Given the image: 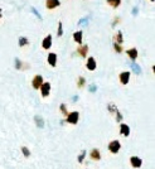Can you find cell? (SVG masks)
Masks as SVG:
<instances>
[{"label":"cell","mask_w":155,"mask_h":169,"mask_svg":"<svg viewBox=\"0 0 155 169\" xmlns=\"http://www.w3.org/2000/svg\"><path fill=\"white\" fill-rule=\"evenodd\" d=\"M67 117V122H70L72 125H76L80 120V112L78 111H72V112H68Z\"/></svg>","instance_id":"obj_1"},{"label":"cell","mask_w":155,"mask_h":169,"mask_svg":"<svg viewBox=\"0 0 155 169\" xmlns=\"http://www.w3.org/2000/svg\"><path fill=\"white\" fill-rule=\"evenodd\" d=\"M120 149H121V143H120L119 140H112V141H110V144H108V150L111 151L112 154H117Z\"/></svg>","instance_id":"obj_2"},{"label":"cell","mask_w":155,"mask_h":169,"mask_svg":"<svg viewBox=\"0 0 155 169\" xmlns=\"http://www.w3.org/2000/svg\"><path fill=\"white\" fill-rule=\"evenodd\" d=\"M39 90H40V94H42L43 97H48L49 94H50V83L49 82H43L40 84Z\"/></svg>","instance_id":"obj_3"},{"label":"cell","mask_w":155,"mask_h":169,"mask_svg":"<svg viewBox=\"0 0 155 169\" xmlns=\"http://www.w3.org/2000/svg\"><path fill=\"white\" fill-rule=\"evenodd\" d=\"M44 82L43 81V77L40 74H36L33 77V80H32V87L34 88V90H39V87H40V84Z\"/></svg>","instance_id":"obj_4"},{"label":"cell","mask_w":155,"mask_h":169,"mask_svg":"<svg viewBox=\"0 0 155 169\" xmlns=\"http://www.w3.org/2000/svg\"><path fill=\"white\" fill-rule=\"evenodd\" d=\"M130 76H131L130 71H124V72L120 73L119 80H120V82H121V84H127L129 81H130Z\"/></svg>","instance_id":"obj_5"},{"label":"cell","mask_w":155,"mask_h":169,"mask_svg":"<svg viewBox=\"0 0 155 169\" xmlns=\"http://www.w3.org/2000/svg\"><path fill=\"white\" fill-rule=\"evenodd\" d=\"M52 39H53V37H52V34H48V36H46L44 38H43V40H42V48L43 49H50V47H52Z\"/></svg>","instance_id":"obj_6"},{"label":"cell","mask_w":155,"mask_h":169,"mask_svg":"<svg viewBox=\"0 0 155 169\" xmlns=\"http://www.w3.org/2000/svg\"><path fill=\"white\" fill-rule=\"evenodd\" d=\"M86 68L88 71H95L97 68V62L93 57H88L87 58V62H86Z\"/></svg>","instance_id":"obj_7"},{"label":"cell","mask_w":155,"mask_h":169,"mask_svg":"<svg viewBox=\"0 0 155 169\" xmlns=\"http://www.w3.org/2000/svg\"><path fill=\"white\" fill-rule=\"evenodd\" d=\"M88 50H90V48H88V46L87 44H81L78 48H77V53H78V56L80 57H82V58H87V54H88Z\"/></svg>","instance_id":"obj_8"},{"label":"cell","mask_w":155,"mask_h":169,"mask_svg":"<svg viewBox=\"0 0 155 169\" xmlns=\"http://www.w3.org/2000/svg\"><path fill=\"white\" fill-rule=\"evenodd\" d=\"M59 5H61L59 0H46V8L48 10H53L56 8H58Z\"/></svg>","instance_id":"obj_9"},{"label":"cell","mask_w":155,"mask_h":169,"mask_svg":"<svg viewBox=\"0 0 155 169\" xmlns=\"http://www.w3.org/2000/svg\"><path fill=\"white\" fill-rule=\"evenodd\" d=\"M72 38H73V40L76 42L77 44H82V40H83V32L82 30H76L73 34H72Z\"/></svg>","instance_id":"obj_10"},{"label":"cell","mask_w":155,"mask_h":169,"mask_svg":"<svg viewBox=\"0 0 155 169\" xmlns=\"http://www.w3.org/2000/svg\"><path fill=\"white\" fill-rule=\"evenodd\" d=\"M126 54L129 56L131 61H135L137 60V56H139V52H137V48H129L126 49Z\"/></svg>","instance_id":"obj_11"},{"label":"cell","mask_w":155,"mask_h":169,"mask_svg":"<svg viewBox=\"0 0 155 169\" xmlns=\"http://www.w3.org/2000/svg\"><path fill=\"white\" fill-rule=\"evenodd\" d=\"M47 62L50 67H56L57 66V54L53 53V52H50L47 57Z\"/></svg>","instance_id":"obj_12"},{"label":"cell","mask_w":155,"mask_h":169,"mask_svg":"<svg viewBox=\"0 0 155 169\" xmlns=\"http://www.w3.org/2000/svg\"><path fill=\"white\" fill-rule=\"evenodd\" d=\"M90 158L92 160H95V162H98V160H101V151L97 149V148H95L91 150V153H90Z\"/></svg>","instance_id":"obj_13"},{"label":"cell","mask_w":155,"mask_h":169,"mask_svg":"<svg viewBox=\"0 0 155 169\" xmlns=\"http://www.w3.org/2000/svg\"><path fill=\"white\" fill-rule=\"evenodd\" d=\"M130 164L134 167V168H140L143 165V160L137 157H131L130 158Z\"/></svg>","instance_id":"obj_14"},{"label":"cell","mask_w":155,"mask_h":169,"mask_svg":"<svg viewBox=\"0 0 155 169\" xmlns=\"http://www.w3.org/2000/svg\"><path fill=\"white\" fill-rule=\"evenodd\" d=\"M120 134H121L122 136H129V135H130V128H129L127 124L120 125Z\"/></svg>","instance_id":"obj_15"},{"label":"cell","mask_w":155,"mask_h":169,"mask_svg":"<svg viewBox=\"0 0 155 169\" xmlns=\"http://www.w3.org/2000/svg\"><path fill=\"white\" fill-rule=\"evenodd\" d=\"M15 68L22 71V70H25V68H29V64L28 63H23L19 58H16V60H15Z\"/></svg>","instance_id":"obj_16"},{"label":"cell","mask_w":155,"mask_h":169,"mask_svg":"<svg viewBox=\"0 0 155 169\" xmlns=\"http://www.w3.org/2000/svg\"><path fill=\"white\" fill-rule=\"evenodd\" d=\"M106 3H107V5L112 8V9H117V8L121 5L122 0H106Z\"/></svg>","instance_id":"obj_17"},{"label":"cell","mask_w":155,"mask_h":169,"mask_svg":"<svg viewBox=\"0 0 155 169\" xmlns=\"http://www.w3.org/2000/svg\"><path fill=\"white\" fill-rule=\"evenodd\" d=\"M130 67H131V70L134 71L135 74H141V67L137 64L135 61H133V62L130 63Z\"/></svg>","instance_id":"obj_18"},{"label":"cell","mask_w":155,"mask_h":169,"mask_svg":"<svg viewBox=\"0 0 155 169\" xmlns=\"http://www.w3.org/2000/svg\"><path fill=\"white\" fill-rule=\"evenodd\" d=\"M114 39H115V42H116V43H119V44H122V43H124L122 32H121V30H117V32H116V34H115V37H114Z\"/></svg>","instance_id":"obj_19"},{"label":"cell","mask_w":155,"mask_h":169,"mask_svg":"<svg viewBox=\"0 0 155 169\" xmlns=\"http://www.w3.org/2000/svg\"><path fill=\"white\" fill-rule=\"evenodd\" d=\"M34 121H36V124H37L38 128H40V129L44 128V120H43V117H42V116L37 115L36 117H34Z\"/></svg>","instance_id":"obj_20"},{"label":"cell","mask_w":155,"mask_h":169,"mask_svg":"<svg viewBox=\"0 0 155 169\" xmlns=\"http://www.w3.org/2000/svg\"><path fill=\"white\" fill-rule=\"evenodd\" d=\"M18 44L19 47H25V46H28L29 44V39L27 37H19V40H18Z\"/></svg>","instance_id":"obj_21"},{"label":"cell","mask_w":155,"mask_h":169,"mask_svg":"<svg viewBox=\"0 0 155 169\" xmlns=\"http://www.w3.org/2000/svg\"><path fill=\"white\" fill-rule=\"evenodd\" d=\"M84 84H86V78L82 77V76H80V77L77 78V87H78V88H83Z\"/></svg>","instance_id":"obj_22"},{"label":"cell","mask_w":155,"mask_h":169,"mask_svg":"<svg viewBox=\"0 0 155 169\" xmlns=\"http://www.w3.org/2000/svg\"><path fill=\"white\" fill-rule=\"evenodd\" d=\"M57 36H58V37H62V36H63V23H62V22H58Z\"/></svg>","instance_id":"obj_23"},{"label":"cell","mask_w":155,"mask_h":169,"mask_svg":"<svg viewBox=\"0 0 155 169\" xmlns=\"http://www.w3.org/2000/svg\"><path fill=\"white\" fill-rule=\"evenodd\" d=\"M114 49H115V52H116V53H121L122 50H124L122 46H121V44H119V43H116V42H114Z\"/></svg>","instance_id":"obj_24"},{"label":"cell","mask_w":155,"mask_h":169,"mask_svg":"<svg viewBox=\"0 0 155 169\" xmlns=\"http://www.w3.org/2000/svg\"><path fill=\"white\" fill-rule=\"evenodd\" d=\"M107 110H108V111H110L111 114H115V112L117 111V107L115 106V104L111 102V104H108V105H107Z\"/></svg>","instance_id":"obj_25"},{"label":"cell","mask_w":155,"mask_h":169,"mask_svg":"<svg viewBox=\"0 0 155 169\" xmlns=\"http://www.w3.org/2000/svg\"><path fill=\"white\" fill-rule=\"evenodd\" d=\"M22 153H23V155H24L25 158H29V157H30V151H29V149H28V148H25V147H22Z\"/></svg>","instance_id":"obj_26"},{"label":"cell","mask_w":155,"mask_h":169,"mask_svg":"<svg viewBox=\"0 0 155 169\" xmlns=\"http://www.w3.org/2000/svg\"><path fill=\"white\" fill-rule=\"evenodd\" d=\"M30 10H32V13H33L34 15H36V16H38V19H39V20H43V18H42V15H40V14L38 13V10L36 9V8H34V6H32V8H30Z\"/></svg>","instance_id":"obj_27"},{"label":"cell","mask_w":155,"mask_h":169,"mask_svg":"<svg viewBox=\"0 0 155 169\" xmlns=\"http://www.w3.org/2000/svg\"><path fill=\"white\" fill-rule=\"evenodd\" d=\"M59 110H61V112H62L64 116H67V115H68V110H67V107H66V105H64V104H61V106H59Z\"/></svg>","instance_id":"obj_28"},{"label":"cell","mask_w":155,"mask_h":169,"mask_svg":"<svg viewBox=\"0 0 155 169\" xmlns=\"http://www.w3.org/2000/svg\"><path fill=\"white\" fill-rule=\"evenodd\" d=\"M84 157H86V150H82V151H81V154L78 155V159H77V160H78V163H82V162H83Z\"/></svg>","instance_id":"obj_29"},{"label":"cell","mask_w":155,"mask_h":169,"mask_svg":"<svg viewBox=\"0 0 155 169\" xmlns=\"http://www.w3.org/2000/svg\"><path fill=\"white\" fill-rule=\"evenodd\" d=\"M88 24V19L87 18H82L80 22H78V25L80 27H83V25H87Z\"/></svg>","instance_id":"obj_30"},{"label":"cell","mask_w":155,"mask_h":169,"mask_svg":"<svg viewBox=\"0 0 155 169\" xmlns=\"http://www.w3.org/2000/svg\"><path fill=\"white\" fill-rule=\"evenodd\" d=\"M115 114H116V121H119V122H120V121L122 120V115H121V112H120L119 110H117V111H116Z\"/></svg>","instance_id":"obj_31"},{"label":"cell","mask_w":155,"mask_h":169,"mask_svg":"<svg viewBox=\"0 0 155 169\" xmlns=\"http://www.w3.org/2000/svg\"><path fill=\"white\" fill-rule=\"evenodd\" d=\"M96 90H97V86H96V84H93V83L90 84V87H88V91H90V92H95Z\"/></svg>","instance_id":"obj_32"},{"label":"cell","mask_w":155,"mask_h":169,"mask_svg":"<svg viewBox=\"0 0 155 169\" xmlns=\"http://www.w3.org/2000/svg\"><path fill=\"white\" fill-rule=\"evenodd\" d=\"M119 23H120V18H119V16H115V18H114V22H112V28H115L116 24H119Z\"/></svg>","instance_id":"obj_33"},{"label":"cell","mask_w":155,"mask_h":169,"mask_svg":"<svg viewBox=\"0 0 155 169\" xmlns=\"http://www.w3.org/2000/svg\"><path fill=\"white\" fill-rule=\"evenodd\" d=\"M137 13H139V8H137V6H134V8H133V12H131V14L135 16Z\"/></svg>","instance_id":"obj_34"},{"label":"cell","mask_w":155,"mask_h":169,"mask_svg":"<svg viewBox=\"0 0 155 169\" xmlns=\"http://www.w3.org/2000/svg\"><path fill=\"white\" fill-rule=\"evenodd\" d=\"M2 16H3V9L0 8V19H2Z\"/></svg>","instance_id":"obj_35"},{"label":"cell","mask_w":155,"mask_h":169,"mask_svg":"<svg viewBox=\"0 0 155 169\" xmlns=\"http://www.w3.org/2000/svg\"><path fill=\"white\" fill-rule=\"evenodd\" d=\"M149 2H150V3H154V0H149Z\"/></svg>","instance_id":"obj_36"}]
</instances>
